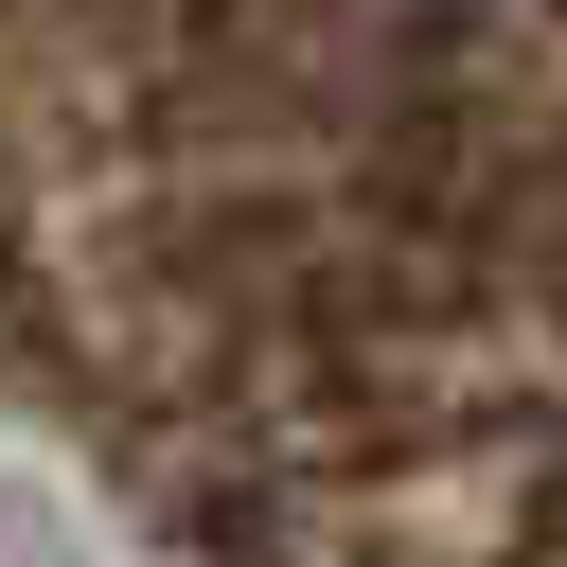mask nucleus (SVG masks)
I'll return each mask as SVG.
<instances>
[{"label":"nucleus","mask_w":567,"mask_h":567,"mask_svg":"<svg viewBox=\"0 0 567 567\" xmlns=\"http://www.w3.org/2000/svg\"><path fill=\"white\" fill-rule=\"evenodd\" d=\"M0 567H89V514H71L35 461H0Z\"/></svg>","instance_id":"f257e3e1"}]
</instances>
